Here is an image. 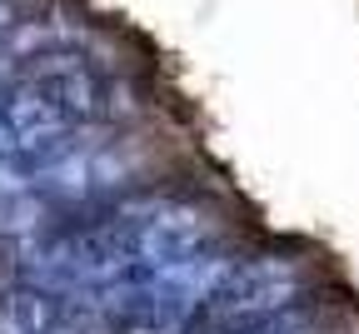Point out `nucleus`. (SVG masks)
Listing matches in <instances>:
<instances>
[{
	"label": "nucleus",
	"mask_w": 359,
	"mask_h": 334,
	"mask_svg": "<svg viewBox=\"0 0 359 334\" xmlns=\"http://www.w3.org/2000/svg\"><path fill=\"white\" fill-rule=\"evenodd\" d=\"M299 290H304V274L294 260H255L224 284V295L215 300L210 314L224 329H250L264 319H280L299 300Z\"/></svg>",
	"instance_id": "obj_1"
},
{
	"label": "nucleus",
	"mask_w": 359,
	"mask_h": 334,
	"mask_svg": "<svg viewBox=\"0 0 359 334\" xmlns=\"http://www.w3.org/2000/svg\"><path fill=\"white\" fill-rule=\"evenodd\" d=\"M0 110H6V120H11V130H15V140H20V155H40V165H50V160H60V155H70L65 150V135L75 130L70 120H65V110L45 95V85H35V80H25V85H15L6 100H0Z\"/></svg>",
	"instance_id": "obj_2"
},
{
	"label": "nucleus",
	"mask_w": 359,
	"mask_h": 334,
	"mask_svg": "<svg viewBox=\"0 0 359 334\" xmlns=\"http://www.w3.org/2000/svg\"><path fill=\"white\" fill-rule=\"evenodd\" d=\"M120 180H125V160L100 155V150H70L50 165H40L35 189H45L55 200H85V195H100V189L120 185Z\"/></svg>",
	"instance_id": "obj_3"
},
{
	"label": "nucleus",
	"mask_w": 359,
	"mask_h": 334,
	"mask_svg": "<svg viewBox=\"0 0 359 334\" xmlns=\"http://www.w3.org/2000/svg\"><path fill=\"white\" fill-rule=\"evenodd\" d=\"M60 324L55 300L40 290V284H25V290H11L0 300V334H50Z\"/></svg>",
	"instance_id": "obj_4"
},
{
	"label": "nucleus",
	"mask_w": 359,
	"mask_h": 334,
	"mask_svg": "<svg viewBox=\"0 0 359 334\" xmlns=\"http://www.w3.org/2000/svg\"><path fill=\"white\" fill-rule=\"evenodd\" d=\"M35 220H40L35 195H11V200H0V234H30Z\"/></svg>",
	"instance_id": "obj_5"
},
{
	"label": "nucleus",
	"mask_w": 359,
	"mask_h": 334,
	"mask_svg": "<svg viewBox=\"0 0 359 334\" xmlns=\"http://www.w3.org/2000/svg\"><path fill=\"white\" fill-rule=\"evenodd\" d=\"M185 329H190V319L165 314V309H140L125 319V334H185Z\"/></svg>",
	"instance_id": "obj_6"
},
{
	"label": "nucleus",
	"mask_w": 359,
	"mask_h": 334,
	"mask_svg": "<svg viewBox=\"0 0 359 334\" xmlns=\"http://www.w3.org/2000/svg\"><path fill=\"white\" fill-rule=\"evenodd\" d=\"M235 334H314V324L299 319V314H280V319H264V324H250V329H235Z\"/></svg>",
	"instance_id": "obj_7"
},
{
	"label": "nucleus",
	"mask_w": 359,
	"mask_h": 334,
	"mask_svg": "<svg viewBox=\"0 0 359 334\" xmlns=\"http://www.w3.org/2000/svg\"><path fill=\"white\" fill-rule=\"evenodd\" d=\"M50 334H110V329H105V314H90V309H80V314L60 319Z\"/></svg>",
	"instance_id": "obj_8"
},
{
	"label": "nucleus",
	"mask_w": 359,
	"mask_h": 334,
	"mask_svg": "<svg viewBox=\"0 0 359 334\" xmlns=\"http://www.w3.org/2000/svg\"><path fill=\"white\" fill-rule=\"evenodd\" d=\"M6 155H20V140H15V130H11V120H6V110H0V160Z\"/></svg>",
	"instance_id": "obj_9"
},
{
	"label": "nucleus",
	"mask_w": 359,
	"mask_h": 334,
	"mask_svg": "<svg viewBox=\"0 0 359 334\" xmlns=\"http://www.w3.org/2000/svg\"><path fill=\"white\" fill-rule=\"evenodd\" d=\"M11 20H15V15H11V6L0 0V30H11Z\"/></svg>",
	"instance_id": "obj_10"
}]
</instances>
